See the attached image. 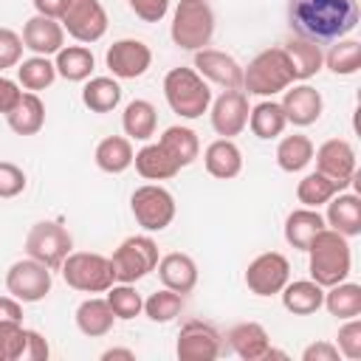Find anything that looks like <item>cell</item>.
I'll list each match as a JSON object with an SVG mask.
<instances>
[{
    "label": "cell",
    "mask_w": 361,
    "mask_h": 361,
    "mask_svg": "<svg viewBox=\"0 0 361 361\" xmlns=\"http://www.w3.org/2000/svg\"><path fill=\"white\" fill-rule=\"evenodd\" d=\"M73 322H76V327H79L82 336H87V338H102V336H107V333L113 330L116 316H113L107 299H102V296H87L85 302H79V307H76V313H73Z\"/></svg>",
    "instance_id": "25"
},
{
    "label": "cell",
    "mask_w": 361,
    "mask_h": 361,
    "mask_svg": "<svg viewBox=\"0 0 361 361\" xmlns=\"http://www.w3.org/2000/svg\"><path fill=\"white\" fill-rule=\"evenodd\" d=\"M307 271L310 279L319 282L322 288L338 285L350 276L353 271V251H350V240L333 228H322L313 243L307 245Z\"/></svg>",
    "instance_id": "2"
},
{
    "label": "cell",
    "mask_w": 361,
    "mask_h": 361,
    "mask_svg": "<svg viewBox=\"0 0 361 361\" xmlns=\"http://www.w3.org/2000/svg\"><path fill=\"white\" fill-rule=\"evenodd\" d=\"M133 164H135V172H138L144 180H169V178H175V175L180 172V166L169 158V152H166L158 141H155V144L144 141V147L135 152Z\"/></svg>",
    "instance_id": "30"
},
{
    "label": "cell",
    "mask_w": 361,
    "mask_h": 361,
    "mask_svg": "<svg viewBox=\"0 0 361 361\" xmlns=\"http://www.w3.org/2000/svg\"><path fill=\"white\" fill-rule=\"evenodd\" d=\"M248 127L257 138L262 141H271V138H279L288 127V118L282 113V104L274 102V99H262L257 102L251 110H248Z\"/></svg>",
    "instance_id": "35"
},
{
    "label": "cell",
    "mask_w": 361,
    "mask_h": 361,
    "mask_svg": "<svg viewBox=\"0 0 361 361\" xmlns=\"http://www.w3.org/2000/svg\"><path fill=\"white\" fill-rule=\"evenodd\" d=\"M324 206H327V212H324L327 228L344 234L347 240L361 234V197L355 192H344L341 189Z\"/></svg>",
    "instance_id": "20"
},
{
    "label": "cell",
    "mask_w": 361,
    "mask_h": 361,
    "mask_svg": "<svg viewBox=\"0 0 361 361\" xmlns=\"http://www.w3.org/2000/svg\"><path fill=\"white\" fill-rule=\"evenodd\" d=\"M203 166L217 180H231L243 172V149L234 144V138H214L203 149Z\"/></svg>",
    "instance_id": "23"
},
{
    "label": "cell",
    "mask_w": 361,
    "mask_h": 361,
    "mask_svg": "<svg viewBox=\"0 0 361 361\" xmlns=\"http://www.w3.org/2000/svg\"><path fill=\"white\" fill-rule=\"evenodd\" d=\"M0 322H23V302L8 296H0Z\"/></svg>",
    "instance_id": "51"
},
{
    "label": "cell",
    "mask_w": 361,
    "mask_h": 361,
    "mask_svg": "<svg viewBox=\"0 0 361 361\" xmlns=\"http://www.w3.org/2000/svg\"><path fill=\"white\" fill-rule=\"evenodd\" d=\"M51 285H54L51 268L37 262V259H31V257L11 262L8 271H6V290L14 299H20L23 305L42 302L51 293Z\"/></svg>",
    "instance_id": "11"
},
{
    "label": "cell",
    "mask_w": 361,
    "mask_h": 361,
    "mask_svg": "<svg viewBox=\"0 0 361 361\" xmlns=\"http://www.w3.org/2000/svg\"><path fill=\"white\" fill-rule=\"evenodd\" d=\"M48 355H51V347H48L45 336L25 327V344H23L20 361H48Z\"/></svg>",
    "instance_id": "48"
},
{
    "label": "cell",
    "mask_w": 361,
    "mask_h": 361,
    "mask_svg": "<svg viewBox=\"0 0 361 361\" xmlns=\"http://www.w3.org/2000/svg\"><path fill=\"white\" fill-rule=\"evenodd\" d=\"M192 68L209 82V85H217L223 90H240L243 87V65L226 54V51H217V48H200L195 51V59H192Z\"/></svg>",
    "instance_id": "17"
},
{
    "label": "cell",
    "mask_w": 361,
    "mask_h": 361,
    "mask_svg": "<svg viewBox=\"0 0 361 361\" xmlns=\"http://www.w3.org/2000/svg\"><path fill=\"white\" fill-rule=\"evenodd\" d=\"M214 11L209 0H180L172 11L169 37L183 51H200L214 37Z\"/></svg>",
    "instance_id": "5"
},
{
    "label": "cell",
    "mask_w": 361,
    "mask_h": 361,
    "mask_svg": "<svg viewBox=\"0 0 361 361\" xmlns=\"http://www.w3.org/2000/svg\"><path fill=\"white\" fill-rule=\"evenodd\" d=\"M130 212L147 234H155L175 220L178 206L169 189H164L161 183H144L130 195Z\"/></svg>",
    "instance_id": "8"
},
{
    "label": "cell",
    "mask_w": 361,
    "mask_h": 361,
    "mask_svg": "<svg viewBox=\"0 0 361 361\" xmlns=\"http://www.w3.org/2000/svg\"><path fill=\"white\" fill-rule=\"evenodd\" d=\"M158 271V279L164 288L175 290V293H192L195 285H197V262L183 254V251H172V254H164L155 265Z\"/></svg>",
    "instance_id": "21"
},
{
    "label": "cell",
    "mask_w": 361,
    "mask_h": 361,
    "mask_svg": "<svg viewBox=\"0 0 361 361\" xmlns=\"http://www.w3.org/2000/svg\"><path fill=\"white\" fill-rule=\"evenodd\" d=\"M361 20L358 0H288V25L310 42H336Z\"/></svg>",
    "instance_id": "1"
},
{
    "label": "cell",
    "mask_w": 361,
    "mask_h": 361,
    "mask_svg": "<svg viewBox=\"0 0 361 361\" xmlns=\"http://www.w3.org/2000/svg\"><path fill=\"white\" fill-rule=\"evenodd\" d=\"M73 251V237L59 220H39L25 234V257L48 265L51 271Z\"/></svg>",
    "instance_id": "9"
},
{
    "label": "cell",
    "mask_w": 361,
    "mask_h": 361,
    "mask_svg": "<svg viewBox=\"0 0 361 361\" xmlns=\"http://www.w3.org/2000/svg\"><path fill=\"white\" fill-rule=\"evenodd\" d=\"M282 296V307L293 316H310L322 307L324 302V288L313 279H288V285L279 290Z\"/></svg>",
    "instance_id": "28"
},
{
    "label": "cell",
    "mask_w": 361,
    "mask_h": 361,
    "mask_svg": "<svg viewBox=\"0 0 361 361\" xmlns=\"http://www.w3.org/2000/svg\"><path fill=\"white\" fill-rule=\"evenodd\" d=\"M175 353L180 361H214L223 353V336L214 324L189 319L178 333Z\"/></svg>",
    "instance_id": "13"
},
{
    "label": "cell",
    "mask_w": 361,
    "mask_h": 361,
    "mask_svg": "<svg viewBox=\"0 0 361 361\" xmlns=\"http://www.w3.org/2000/svg\"><path fill=\"white\" fill-rule=\"evenodd\" d=\"M23 37L11 28H0V73L8 68H17L23 59Z\"/></svg>",
    "instance_id": "46"
},
{
    "label": "cell",
    "mask_w": 361,
    "mask_h": 361,
    "mask_svg": "<svg viewBox=\"0 0 361 361\" xmlns=\"http://www.w3.org/2000/svg\"><path fill=\"white\" fill-rule=\"evenodd\" d=\"M336 347L344 358L350 361H358L361 358V319H344V324L338 327V336H336Z\"/></svg>",
    "instance_id": "44"
},
{
    "label": "cell",
    "mask_w": 361,
    "mask_h": 361,
    "mask_svg": "<svg viewBox=\"0 0 361 361\" xmlns=\"http://www.w3.org/2000/svg\"><path fill=\"white\" fill-rule=\"evenodd\" d=\"M20 37H23V45L31 54H39V56H54L65 45V28H62V23L54 20V17H45V14L28 17Z\"/></svg>",
    "instance_id": "19"
},
{
    "label": "cell",
    "mask_w": 361,
    "mask_h": 361,
    "mask_svg": "<svg viewBox=\"0 0 361 361\" xmlns=\"http://www.w3.org/2000/svg\"><path fill=\"white\" fill-rule=\"evenodd\" d=\"M104 293H107L104 299H107V305H110V310H113L116 319L130 322V319L141 316V310H144V299H141V293H138L130 282H113Z\"/></svg>",
    "instance_id": "42"
},
{
    "label": "cell",
    "mask_w": 361,
    "mask_h": 361,
    "mask_svg": "<svg viewBox=\"0 0 361 361\" xmlns=\"http://www.w3.org/2000/svg\"><path fill=\"white\" fill-rule=\"evenodd\" d=\"M54 82H56L54 59L39 56V54H34L28 59H20V65H17V85H23L31 93H39L45 87H51Z\"/></svg>",
    "instance_id": "38"
},
{
    "label": "cell",
    "mask_w": 361,
    "mask_h": 361,
    "mask_svg": "<svg viewBox=\"0 0 361 361\" xmlns=\"http://www.w3.org/2000/svg\"><path fill=\"white\" fill-rule=\"evenodd\" d=\"M121 102V85L116 76H90L82 87V104L90 113H110Z\"/></svg>",
    "instance_id": "34"
},
{
    "label": "cell",
    "mask_w": 361,
    "mask_h": 361,
    "mask_svg": "<svg viewBox=\"0 0 361 361\" xmlns=\"http://www.w3.org/2000/svg\"><path fill=\"white\" fill-rule=\"evenodd\" d=\"M164 99L169 104L172 113H178L180 118H200L203 113H209L212 104V87L209 82L195 71V68H172L164 76Z\"/></svg>",
    "instance_id": "3"
},
{
    "label": "cell",
    "mask_w": 361,
    "mask_h": 361,
    "mask_svg": "<svg viewBox=\"0 0 361 361\" xmlns=\"http://www.w3.org/2000/svg\"><path fill=\"white\" fill-rule=\"evenodd\" d=\"M248 93L245 90H223L209 104L212 130L220 138H234L248 127Z\"/></svg>",
    "instance_id": "14"
},
{
    "label": "cell",
    "mask_w": 361,
    "mask_h": 361,
    "mask_svg": "<svg viewBox=\"0 0 361 361\" xmlns=\"http://www.w3.org/2000/svg\"><path fill=\"white\" fill-rule=\"evenodd\" d=\"M290 279V262L279 251L257 254L245 268V288L254 296H276Z\"/></svg>",
    "instance_id": "12"
},
{
    "label": "cell",
    "mask_w": 361,
    "mask_h": 361,
    "mask_svg": "<svg viewBox=\"0 0 361 361\" xmlns=\"http://www.w3.org/2000/svg\"><path fill=\"white\" fill-rule=\"evenodd\" d=\"M135 361V353L133 350H127V347H110V350H104L102 353V361Z\"/></svg>",
    "instance_id": "53"
},
{
    "label": "cell",
    "mask_w": 361,
    "mask_h": 361,
    "mask_svg": "<svg viewBox=\"0 0 361 361\" xmlns=\"http://www.w3.org/2000/svg\"><path fill=\"white\" fill-rule=\"evenodd\" d=\"M158 127V110L147 99H133L121 113V130L130 141H149Z\"/></svg>",
    "instance_id": "32"
},
{
    "label": "cell",
    "mask_w": 361,
    "mask_h": 361,
    "mask_svg": "<svg viewBox=\"0 0 361 361\" xmlns=\"http://www.w3.org/2000/svg\"><path fill=\"white\" fill-rule=\"evenodd\" d=\"M104 65L107 71L116 76V79H138L149 71L152 65V51L144 39H133V37H124V39H116L107 54H104Z\"/></svg>",
    "instance_id": "15"
},
{
    "label": "cell",
    "mask_w": 361,
    "mask_h": 361,
    "mask_svg": "<svg viewBox=\"0 0 361 361\" xmlns=\"http://www.w3.org/2000/svg\"><path fill=\"white\" fill-rule=\"evenodd\" d=\"M313 161H316V169L322 175L333 178L336 183H341V189H347L355 180L358 158L347 138H327L324 144H319L313 149Z\"/></svg>",
    "instance_id": "16"
},
{
    "label": "cell",
    "mask_w": 361,
    "mask_h": 361,
    "mask_svg": "<svg viewBox=\"0 0 361 361\" xmlns=\"http://www.w3.org/2000/svg\"><path fill=\"white\" fill-rule=\"evenodd\" d=\"M6 121L17 135H37L42 130V124H45L42 99L37 93H31V90H23L20 99L14 102V107L6 113Z\"/></svg>",
    "instance_id": "26"
},
{
    "label": "cell",
    "mask_w": 361,
    "mask_h": 361,
    "mask_svg": "<svg viewBox=\"0 0 361 361\" xmlns=\"http://www.w3.org/2000/svg\"><path fill=\"white\" fill-rule=\"evenodd\" d=\"M288 85H293V71L290 62L279 48H265L259 51L245 68H243V87L251 96H262V99H274L276 93H282Z\"/></svg>",
    "instance_id": "4"
},
{
    "label": "cell",
    "mask_w": 361,
    "mask_h": 361,
    "mask_svg": "<svg viewBox=\"0 0 361 361\" xmlns=\"http://www.w3.org/2000/svg\"><path fill=\"white\" fill-rule=\"evenodd\" d=\"M313 141L302 133H293V135H282L279 144H276V166L282 172H302L310 161H313Z\"/></svg>",
    "instance_id": "37"
},
{
    "label": "cell",
    "mask_w": 361,
    "mask_h": 361,
    "mask_svg": "<svg viewBox=\"0 0 361 361\" xmlns=\"http://www.w3.org/2000/svg\"><path fill=\"white\" fill-rule=\"evenodd\" d=\"M54 68L65 82H85L96 68V59L87 45H62L54 54Z\"/></svg>",
    "instance_id": "31"
},
{
    "label": "cell",
    "mask_w": 361,
    "mask_h": 361,
    "mask_svg": "<svg viewBox=\"0 0 361 361\" xmlns=\"http://www.w3.org/2000/svg\"><path fill=\"white\" fill-rule=\"evenodd\" d=\"M127 6L144 23H161L169 11V0H127Z\"/></svg>",
    "instance_id": "47"
},
{
    "label": "cell",
    "mask_w": 361,
    "mask_h": 361,
    "mask_svg": "<svg viewBox=\"0 0 361 361\" xmlns=\"http://www.w3.org/2000/svg\"><path fill=\"white\" fill-rule=\"evenodd\" d=\"M324 217L319 214V209H293L288 217H285V240L290 248L296 251H307V245L313 243V237L324 228Z\"/></svg>",
    "instance_id": "29"
},
{
    "label": "cell",
    "mask_w": 361,
    "mask_h": 361,
    "mask_svg": "<svg viewBox=\"0 0 361 361\" xmlns=\"http://www.w3.org/2000/svg\"><path fill=\"white\" fill-rule=\"evenodd\" d=\"M183 293H175V290H169V288H161V290H155V293H149L147 299H144V316L149 319V322H155V324H169L172 319H178L180 316V310H183Z\"/></svg>",
    "instance_id": "41"
},
{
    "label": "cell",
    "mask_w": 361,
    "mask_h": 361,
    "mask_svg": "<svg viewBox=\"0 0 361 361\" xmlns=\"http://www.w3.org/2000/svg\"><path fill=\"white\" fill-rule=\"evenodd\" d=\"M158 144L169 152V158L183 169L189 164H195V158L200 155V138L192 127H183V124H172L161 133Z\"/></svg>",
    "instance_id": "33"
},
{
    "label": "cell",
    "mask_w": 361,
    "mask_h": 361,
    "mask_svg": "<svg viewBox=\"0 0 361 361\" xmlns=\"http://www.w3.org/2000/svg\"><path fill=\"white\" fill-rule=\"evenodd\" d=\"M20 85L14 82V79H6L3 73H0V113L6 116L11 107H14V102L20 99Z\"/></svg>",
    "instance_id": "50"
},
{
    "label": "cell",
    "mask_w": 361,
    "mask_h": 361,
    "mask_svg": "<svg viewBox=\"0 0 361 361\" xmlns=\"http://www.w3.org/2000/svg\"><path fill=\"white\" fill-rule=\"evenodd\" d=\"M279 104H282V113H285L288 124H293V127H310V124H316L322 118V110H324L322 93L313 85H307V82L288 85L282 90V102Z\"/></svg>",
    "instance_id": "18"
},
{
    "label": "cell",
    "mask_w": 361,
    "mask_h": 361,
    "mask_svg": "<svg viewBox=\"0 0 361 361\" xmlns=\"http://www.w3.org/2000/svg\"><path fill=\"white\" fill-rule=\"evenodd\" d=\"M324 68H330L336 76H355L361 68V42L350 37L336 39L324 54Z\"/></svg>",
    "instance_id": "40"
},
{
    "label": "cell",
    "mask_w": 361,
    "mask_h": 361,
    "mask_svg": "<svg viewBox=\"0 0 361 361\" xmlns=\"http://www.w3.org/2000/svg\"><path fill=\"white\" fill-rule=\"evenodd\" d=\"M341 353L333 341H313L302 350V361H338Z\"/></svg>",
    "instance_id": "49"
},
{
    "label": "cell",
    "mask_w": 361,
    "mask_h": 361,
    "mask_svg": "<svg viewBox=\"0 0 361 361\" xmlns=\"http://www.w3.org/2000/svg\"><path fill=\"white\" fill-rule=\"evenodd\" d=\"M322 307H327V313L336 316L338 322L361 316V285L344 279V282H338V285L324 288V302H322Z\"/></svg>",
    "instance_id": "36"
},
{
    "label": "cell",
    "mask_w": 361,
    "mask_h": 361,
    "mask_svg": "<svg viewBox=\"0 0 361 361\" xmlns=\"http://www.w3.org/2000/svg\"><path fill=\"white\" fill-rule=\"evenodd\" d=\"M282 51H285V56L290 62L293 82H307L324 68V51H322L319 42H310V39H302V37H290L282 45Z\"/></svg>",
    "instance_id": "24"
},
{
    "label": "cell",
    "mask_w": 361,
    "mask_h": 361,
    "mask_svg": "<svg viewBox=\"0 0 361 361\" xmlns=\"http://www.w3.org/2000/svg\"><path fill=\"white\" fill-rule=\"evenodd\" d=\"M228 350L243 361H265L271 336L259 322H240L226 333Z\"/></svg>",
    "instance_id": "22"
},
{
    "label": "cell",
    "mask_w": 361,
    "mask_h": 361,
    "mask_svg": "<svg viewBox=\"0 0 361 361\" xmlns=\"http://www.w3.org/2000/svg\"><path fill=\"white\" fill-rule=\"evenodd\" d=\"M59 268H62V279L68 282V288L82 290V293H104L116 282L110 257L99 251H71Z\"/></svg>",
    "instance_id": "6"
},
{
    "label": "cell",
    "mask_w": 361,
    "mask_h": 361,
    "mask_svg": "<svg viewBox=\"0 0 361 361\" xmlns=\"http://www.w3.org/2000/svg\"><path fill=\"white\" fill-rule=\"evenodd\" d=\"M25 344L23 322H0V361H20Z\"/></svg>",
    "instance_id": "43"
},
{
    "label": "cell",
    "mask_w": 361,
    "mask_h": 361,
    "mask_svg": "<svg viewBox=\"0 0 361 361\" xmlns=\"http://www.w3.org/2000/svg\"><path fill=\"white\" fill-rule=\"evenodd\" d=\"M31 3H34L37 14H45V17H54V20H59V14L65 8V0H31Z\"/></svg>",
    "instance_id": "52"
},
{
    "label": "cell",
    "mask_w": 361,
    "mask_h": 361,
    "mask_svg": "<svg viewBox=\"0 0 361 361\" xmlns=\"http://www.w3.org/2000/svg\"><path fill=\"white\" fill-rule=\"evenodd\" d=\"M336 192H341V183H336L333 178L322 175L319 169L316 172H307L299 183H296V200L307 209H319L324 206Z\"/></svg>",
    "instance_id": "39"
},
{
    "label": "cell",
    "mask_w": 361,
    "mask_h": 361,
    "mask_svg": "<svg viewBox=\"0 0 361 361\" xmlns=\"http://www.w3.org/2000/svg\"><path fill=\"white\" fill-rule=\"evenodd\" d=\"M59 23L65 34H71L82 45L99 42L107 34V11L102 0H65Z\"/></svg>",
    "instance_id": "10"
},
{
    "label": "cell",
    "mask_w": 361,
    "mask_h": 361,
    "mask_svg": "<svg viewBox=\"0 0 361 361\" xmlns=\"http://www.w3.org/2000/svg\"><path fill=\"white\" fill-rule=\"evenodd\" d=\"M161 254H158V243L149 234H133L127 240L118 243V248L110 257L113 265V276L116 282H130L135 285L138 279H144L149 271H155Z\"/></svg>",
    "instance_id": "7"
},
{
    "label": "cell",
    "mask_w": 361,
    "mask_h": 361,
    "mask_svg": "<svg viewBox=\"0 0 361 361\" xmlns=\"http://www.w3.org/2000/svg\"><path fill=\"white\" fill-rule=\"evenodd\" d=\"M133 158H135V149H133V141L127 135H107L96 144L93 149V161L102 172L107 175H121L133 166Z\"/></svg>",
    "instance_id": "27"
},
{
    "label": "cell",
    "mask_w": 361,
    "mask_h": 361,
    "mask_svg": "<svg viewBox=\"0 0 361 361\" xmlns=\"http://www.w3.org/2000/svg\"><path fill=\"white\" fill-rule=\"evenodd\" d=\"M25 172L11 164V161H0V200H8V197H17L25 192Z\"/></svg>",
    "instance_id": "45"
}]
</instances>
